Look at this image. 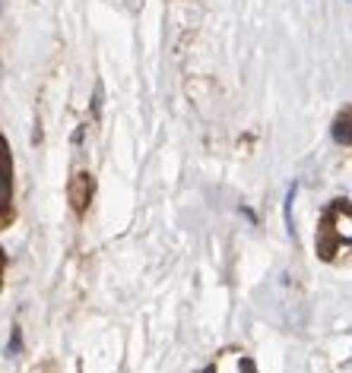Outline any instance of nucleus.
Segmentation results:
<instances>
[{
	"label": "nucleus",
	"mask_w": 352,
	"mask_h": 373,
	"mask_svg": "<svg viewBox=\"0 0 352 373\" xmlns=\"http://www.w3.org/2000/svg\"><path fill=\"white\" fill-rule=\"evenodd\" d=\"M346 250H352V202L339 196L320 212L318 231H314V253L324 263H337L339 253Z\"/></svg>",
	"instance_id": "obj_1"
},
{
	"label": "nucleus",
	"mask_w": 352,
	"mask_h": 373,
	"mask_svg": "<svg viewBox=\"0 0 352 373\" xmlns=\"http://www.w3.org/2000/svg\"><path fill=\"white\" fill-rule=\"evenodd\" d=\"M0 164H4V199H0V228H13L16 206H13V152L7 139H0Z\"/></svg>",
	"instance_id": "obj_2"
},
{
	"label": "nucleus",
	"mask_w": 352,
	"mask_h": 373,
	"mask_svg": "<svg viewBox=\"0 0 352 373\" xmlns=\"http://www.w3.org/2000/svg\"><path fill=\"white\" fill-rule=\"evenodd\" d=\"M92 196H96V177H92V171H77V174L67 181V202H70V209L80 218L89 212Z\"/></svg>",
	"instance_id": "obj_3"
},
{
	"label": "nucleus",
	"mask_w": 352,
	"mask_h": 373,
	"mask_svg": "<svg viewBox=\"0 0 352 373\" xmlns=\"http://www.w3.org/2000/svg\"><path fill=\"white\" fill-rule=\"evenodd\" d=\"M330 136H333V143H337V145H346V149L352 145V105H346L343 111L333 117Z\"/></svg>",
	"instance_id": "obj_4"
},
{
	"label": "nucleus",
	"mask_w": 352,
	"mask_h": 373,
	"mask_svg": "<svg viewBox=\"0 0 352 373\" xmlns=\"http://www.w3.org/2000/svg\"><path fill=\"white\" fill-rule=\"evenodd\" d=\"M241 370H244V373H257L254 360H251V358H241Z\"/></svg>",
	"instance_id": "obj_5"
},
{
	"label": "nucleus",
	"mask_w": 352,
	"mask_h": 373,
	"mask_svg": "<svg viewBox=\"0 0 352 373\" xmlns=\"http://www.w3.org/2000/svg\"><path fill=\"white\" fill-rule=\"evenodd\" d=\"M203 373H216V364H210V367H206V370Z\"/></svg>",
	"instance_id": "obj_6"
}]
</instances>
